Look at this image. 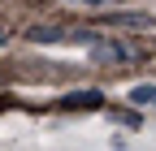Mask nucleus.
I'll list each match as a JSON object with an SVG mask.
<instances>
[{
	"instance_id": "obj_3",
	"label": "nucleus",
	"mask_w": 156,
	"mask_h": 151,
	"mask_svg": "<svg viewBox=\"0 0 156 151\" xmlns=\"http://www.w3.org/2000/svg\"><path fill=\"white\" fill-rule=\"evenodd\" d=\"M130 104H134V108H156V82L134 86V91H130Z\"/></svg>"
},
{
	"instance_id": "obj_4",
	"label": "nucleus",
	"mask_w": 156,
	"mask_h": 151,
	"mask_svg": "<svg viewBox=\"0 0 156 151\" xmlns=\"http://www.w3.org/2000/svg\"><path fill=\"white\" fill-rule=\"evenodd\" d=\"M65 5H83V9H100V5H108V0H65Z\"/></svg>"
},
{
	"instance_id": "obj_1",
	"label": "nucleus",
	"mask_w": 156,
	"mask_h": 151,
	"mask_svg": "<svg viewBox=\"0 0 156 151\" xmlns=\"http://www.w3.org/2000/svg\"><path fill=\"white\" fill-rule=\"evenodd\" d=\"M91 61H100V65H126V61H139V52L126 48V43H113V39H91Z\"/></svg>"
},
{
	"instance_id": "obj_5",
	"label": "nucleus",
	"mask_w": 156,
	"mask_h": 151,
	"mask_svg": "<svg viewBox=\"0 0 156 151\" xmlns=\"http://www.w3.org/2000/svg\"><path fill=\"white\" fill-rule=\"evenodd\" d=\"M0 48H5V30H0Z\"/></svg>"
},
{
	"instance_id": "obj_2",
	"label": "nucleus",
	"mask_w": 156,
	"mask_h": 151,
	"mask_svg": "<svg viewBox=\"0 0 156 151\" xmlns=\"http://www.w3.org/2000/svg\"><path fill=\"white\" fill-rule=\"evenodd\" d=\"M100 104H104L100 91H69L61 99V108H69V112H87V108H100Z\"/></svg>"
}]
</instances>
